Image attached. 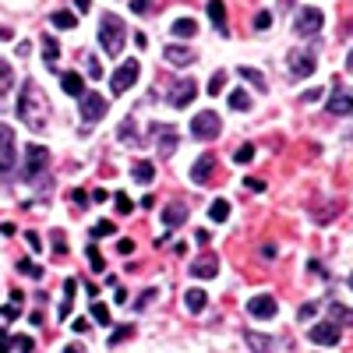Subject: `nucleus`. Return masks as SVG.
Masks as SVG:
<instances>
[{"mask_svg":"<svg viewBox=\"0 0 353 353\" xmlns=\"http://www.w3.org/2000/svg\"><path fill=\"white\" fill-rule=\"evenodd\" d=\"M25 241H28V248H32V251H43V241H39V233H25Z\"/></svg>","mask_w":353,"mask_h":353,"instance_id":"obj_50","label":"nucleus"},{"mask_svg":"<svg viewBox=\"0 0 353 353\" xmlns=\"http://www.w3.org/2000/svg\"><path fill=\"white\" fill-rule=\"evenodd\" d=\"M74 293H78V279L71 276V279H64V304H61V318H68V314H71V307H74Z\"/></svg>","mask_w":353,"mask_h":353,"instance_id":"obj_28","label":"nucleus"},{"mask_svg":"<svg viewBox=\"0 0 353 353\" xmlns=\"http://www.w3.org/2000/svg\"><path fill=\"white\" fill-rule=\"evenodd\" d=\"M117 251H121V254H131V251H134V241H117Z\"/></svg>","mask_w":353,"mask_h":353,"instance_id":"obj_53","label":"nucleus"},{"mask_svg":"<svg viewBox=\"0 0 353 353\" xmlns=\"http://www.w3.org/2000/svg\"><path fill=\"white\" fill-rule=\"evenodd\" d=\"M106 198H110V191H103V188H96V191H92V201H99V205H103Z\"/></svg>","mask_w":353,"mask_h":353,"instance_id":"obj_55","label":"nucleus"},{"mask_svg":"<svg viewBox=\"0 0 353 353\" xmlns=\"http://www.w3.org/2000/svg\"><path fill=\"white\" fill-rule=\"evenodd\" d=\"M0 353H11V336H8V332L0 336Z\"/></svg>","mask_w":353,"mask_h":353,"instance_id":"obj_56","label":"nucleus"},{"mask_svg":"<svg viewBox=\"0 0 353 353\" xmlns=\"http://www.w3.org/2000/svg\"><path fill=\"white\" fill-rule=\"evenodd\" d=\"M50 21H53L57 28H74V25H78V18H74V14H71L68 8H61V11H53V14H50Z\"/></svg>","mask_w":353,"mask_h":353,"instance_id":"obj_34","label":"nucleus"},{"mask_svg":"<svg viewBox=\"0 0 353 353\" xmlns=\"http://www.w3.org/2000/svg\"><path fill=\"white\" fill-rule=\"evenodd\" d=\"M78 106H81V131H88L96 121H103V117L110 113V99H103L99 92H85L81 99H78Z\"/></svg>","mask_w":353,"mask_h":353,"instance_id":"obj_5","label":"nucleus"},{"mask_svg":"<svg viewBox=\"0 0 353 353\" xmlns=\"http://www.w3.org/2000/svg\"><path fill=\"white\" fill-rule=\"evenodd\" d=\"M301 99H304V103H314V99H321V88H311V92H304Z\"/></svg>","mask_w":353,"mask_h":353,"instance_id":"obj_54","label":"nucleus"},{"mask_svg":"<svg viewBox=\"0 0 353 353\" xmlns=\"http://www.w3.org/2000/svg\"><path fill=\"white\" fill-rule=\"evenodd\" d=\"M61 88H64L68 96L81 99V96H85V78H81L78 71H61Z\"/></svg>","mask_w":353,"mask_h":353,"instance_id":"obj_20","label":"nucleus"},{"mask_svg":"<svg viewBox=\"0 0 353 353\" xmlns=\"http://www.w3.org/2000/svg\"><path fill=\"white\" fill-rule=\"evenodd\" d=\"M194 92H198V85H194V78H176L173 85H170V106L173 110H184V106H191L194 103Z\"/></svg>","mask_w":353,"mask_h":353,"instance_id":"obj_10","label":"nucleus"},{"mask_svg":"<svg viewBox=\"0 0 353 353\" xmlns=\"http://www.w3.org/2000/svg\"><path fill=\"white\" fill-rule=\"evenodd\" d=\"M43 57H46V64L57 68V57H61V43H57L53 36H43Z\"/></svg>","mask_w":353,"mask_h":353,"instance_id":"obj_32","label":"nucleus"},{"mask_svg":"<svg viewBox=\"0 0 353 353\" xmlns=\"http://www.w3.org/2000/svg\"><path fill=\"white\" fill-rule=\"evenodd\" d=\"M124 43H128V25L121 21V14L106 11L99 18V46L106 57H121L124 53Z\"/></svg>","mask_w":353,"mask_h":353,"instance_id":"obj_2","label":"nucleus"},{"mask_svg":"<svg viewBox=\"0 0 353 353\" xmlns=\"http://www.w3.org/2000/svg\"><path fill=\"white\" fill-rule=\"evenodd\" d=\"M226 88V71H216L212 78H209V96H219Z\"/></svg>","mask_w":353,"mask_h":353,"instance_id":"obj_40","label":"nucleus"},{"mask_svg":"<svg viewBox=\"0 0 353 353\" xmlns=\"http://www.w3.org/2000/svg\"><path fill=\"white\" fill-rule=\"evenodd\" d=\"M314 71H318L314 50H290V74L293 78H311Z\"/></svg>","mask_w":353,"mask_h":353,"instance_id":"obj_11","label":"nucleus"},{"mask_svg":"<svg viewBox=\"0 0 353 353\" xmlns=\"http://www.w3.org/2000/svg\"><path fill=\"white\" fill-rule=\"evenodd\" d=\"M131 176H134L138 184H152V181H156V166H152L149 159H138V163L131 166Z\"/></svg>","mask_w":353,"mask_h":353,"instance_id":"obj_24","label":"nucleus"},{"mask_svg":"<svg viewBox=\"0 0 353 353\" xmlns=\"http://www.w3.org/2000/svg\"><path fill=\"white\" fill-rule=\"evenodd\" d=\"M170 32H173L176 39H191V36L198 32V21H194V18H176V21L170 25Z\"/></svg>","mask_w":353,"mask_h":353,"instance_id":"obj_25","label":"nucleus"},{"mask_svg":"<svg viewBox=\"0 0 353 353\" xmlns=\"http://www.w3.org/2000/svg\"><path fill=\"white\" fill-rule=\"evenodd\" d=\"M184 307H188L191 314H201L205 307H209V293L198 290V286H194V290H188V293H184Z\"/></svg>","mask_w":353,"mask_h":353,"instance_id":"obj_23","label":"nucleus"},{"mask_svg":"<svg viewBox=\"0 0 353 353\" xmlns=\"http://www.w3.org/2000/svg\"><path fill=\"white\" fill-rule=\"evenodd\" d=\"M117 138H121L124 145H141V138H138V131H134V121L128 117V121H121V128H117Z\"/></svg>","mask_w":353,"mask_h":353,"instance_id":"obj_30","label":"nucleus"},{"mask_svg":"<svg viewBox=\"0 0 353 353\" xmlns=\"http://www.w3.org/2000/svg\"><path fill=\"white\" fill-rule=\"evenodd\" d=\"M0 336H4V329H0Z\"/></svg>","mask_w":353,"mask_h":353,"instance_id":"obj_63","label":"nucleus"},{"mask_svg":"<svg viewBox=\"0 0 353 353\" xmlns=\"http://www.w3.org/2000/svg\"><path fill=\"white\" fill-rule=\"evenodd\" d=\"M261 258H276V244H265L261 248Z\"/></svg>","mask_w":353,"mask_h":353,"instance_id":"obj_58","label":"nucleus"},{"mask_svg":"<svg viewBox=\"0 0 353 353\" xmlns=\"http://www.w3.org/2000/svg\"><path fill=\"white\" fill-rule=\"evenodd\" d=\"M276 311H279V304H276V297H269V293H258V297H251L248 301V314L251 318H276Z\"/></svg>","mask_w":353,"mask_h":353,"instance_id":"obj_14","label":"nucleus"},{"mask_svg":"<svg viewBox=\"0 0 353 353\" xmlns=\"http://www.w3.org/2000/svg\"><path fill=\"white\" fill-rule=\"evenodd\" d=\"M194 279H216L219 276V254L216 251H205L201 258L191 261V269H188Z\"/></svg>","mask_w":353,"mask_h":353,"instance_id":"obj_12","label":"nucleus"},{"mask_svg":"<svg viewBox=\"0 0 353 353\" xmlns=\"http://www.w3.org/2000/svg\"><path fill=\"white\" fill-rule=\"evenodd\" d=\"M244 343H248L251 353H269V350H276V339H272V336H261V332H254V329H244Z\"/></svg>","mask_w":353,"mask_h":353,"instance_id":"obj_19","label":"nucleus"},{"mask_svg":"<svg viewBox=\"0 0 353 353\" xmlns=\"http://www.w3.org/2000/svg\"><path fill=\"white\" fill-rule=\"evenodd\" d=\"M113 205H117V212H121V216H128V212L134 209V201H131L124 191H117V194H113Z\"/></svg>","mask_w":353,"mask_h":353,"instance_id":"obj_37","label":"nucleus"},{"mask_svg":"<svg viewBox=\"0 0 353 353\" xmlns=\"http://www.w3.org/2000/svg\"><path fill=\"white\" fill-rule=\"evenodd\" d=\"M244 184H248V188H251V191H261V188H265V184H261V181H258V176H248V181H244Z\"/></svg>","mask_w":353,"mask_h":353,"instance_id":"obj_57","label":"nucleus"},{"mask_svg":"<svg viewBox=\"0 0 353 353\" xmlns=\"http://www.w3.org/2000/svg\"><path fill=\"white\" fill-rule=\"evenodd\" d=\"M209 219H212V223H226V219H230V201H226V198H216V201L209 205Z\"/></svg>","mask_w":353,"mask_h":353,"instance_id":"obj_31","label":"nucleus"},{"mask_svg":"<svg viewBox=\"0 0 353 353\" xmlns=\"http://www.w3.org/2000/svg\"><path fill=\"white\" fill-rule=\"evenodd\" d=\"M307 339H311L314 346H336V343L343 339V329L332 325V321H318V325H311Z\"/></svg>","mask_w":353,"mask_h":353,"instance_id":"obj_13","label":"nucleus"},{"mask_svg":"<svg viewBox=\"0 0 353 353\" xmlns=\"http://www.w3.org/2000/svg\"><path fill=\"white\" fill-rule=\"evenodd\" d=\"M18 272L28 276V279H39V276H43V269H39L36 261H28V258H18Z\"/></svg>","mask_w":353,"mask_h":353,"instance_id":"obj_36","label":"nucleus"},{"mask_svg":"<svg viewBox=\"0 0 353 353\" xmlns=\"http://www.w3.org/2000/svg\"><path fill=\"white\" fill-rule=\"evenodd\" d=\"M159 219H163V226H166V230L184 226V223H188V205H181V201H170L166 209L159 212Z\"/></svg>","mask_w":353,"mask_h":353,"instance_id":"obj_16","label":"nucleus"},{"mask_svg":"<svg viewBox=\"0 0 353 353\" xmlns=\"http://www.w3.org/2000/svg\"><path fill=\"white\" fill-rule=\"evenodd\" d=\"M113 233H117V226L110 223V219H99L96 226H92V237L99 241V237H113Z\"/></svg>","mask_w":353,"mask_h":353,"instance_id":"obj_38","label":"nucleus"},{"mask_svg":"<svg viewBox=\"0 0 353 353\" xmlns=\"http://www.w3.org/2000/svg\"><path fill=\"white\" fill-rule=\"evenodd\" d=\"M14 166H18V141H14V131L0 124V176H8Z\"/></svg>","mask_w":353,"mask_h":353,"instance_id":"obj_7","label":"nucleus"},{"mask_svg":"<svg viewBox=\"0 0 353 353\" xmlns=\"http://www.w3.org/2000/svg\"><path fill=\"white\" fill-rule=\"evenodd\" d=\"M233 163H237V166H248V163H254V145H251V141L237 145V149H233Z\"/></svg>","mask_w":353,"mask_h":353,"instance_id":"obj_33","label":"nucleus"},{"mask_svg":"<svg viewBox=\"0 0 353 353\" xmlns=\"http://www.w3.org/2000/svg\"><path fill=\"white\" fill-rule=\"evenodd\" d=\"M241 78H244V81H251L254 88H261V92L269 88V81L261 78V71H258V68H241Z\"/></svg>","mask_w":353,"mask_h":353,"instance_id":"obj_35","label":"nucleus"},{"mask_svg":"<svg viewBox=\"0 0 353 353\" xmlns=\"http://www.w3.org/2000/svg\"><path fill=\"white\" fill-rule=\"evenodd\" d=\"M50 241H53V254H68V244H64V233L61 230H53Z\"/></svg>","mask_w":353,"mask_h":353,"instance_id":"obj_43","label":"nucleus"},{"mask_svg":"<svg viewBox=\"0 0 353 353\" xmlns=\"http://www.w3.org/2000/svg\"><path fill=\"white\" fill-rule=\"evenodd\" d=\"M64 353H85V350H81L78 343H71V346H64Z\"/></svg>","mask_w":353,"mask_h":353,"instance_id":"obj_59","label":"nucleus"},{"mask_svg":"<svg viewBox=\"0 0 353 353\" xmlns=\"http://www.w3.org/2000/svg\"><path fill=\"white\" fill-rule=\"evenodd\" d=\"M205 14H209V21H212V28H216L219 36H230V25H226V4H223V0H209Z\"/></svg>","mask_w":353,"mask_h":353,"instance_id":"obj_18","label":"nucleus"},{"mask_svg":"<svg viewBox=\"0 0 353 353\" xmlns=\"http://www.w3.org/2000/svg\"><path fill=\"white\" fill-rule=\"evenodd\" d=\"M269 25H272V14L269 11H258L254 14V28H258V32H261V28H269Z\"/></svg>","mask_w":353,"mask_h":353,"instance_id":"obj_46","label":"nucleus"},{"mask_svg":"<svg viewBox=\"0 0 353 353\" xmlns=\"http://www.w3.org/2000/svg\"><path fill=\"white\" fill-rule=\"evenodd\" d=\"M321 25H325V14H321L318 8H301L297 18H293V32L297 36H318Z\"/></svg>","mask_w":353,"mask_h":353,"instance_id":"obj_8","label":"nucleus"},{"mask_svg":"<svg viewBox=\"0 0 353 353\" xmlns=\"http://www.w3.org/2000/svg\"><path fill=\"white\" fill-rule=\"evenodd\" d=\"M88 261H92V272H103V269H106V258L99 254L96 244H88Z\"/></svg>","mask_w":353,"mask_h":353,"instance_id":"obj_39","label":"nucleus"},{"mask_svg":"<svg viewBox=\"0 0 353 353\" xmlns=\"http://www.w3.org/2000/svg\"><path fill=\"white\" fill-rule=\"evenodd\" d=\"M71 329H74V332H88V329H92V321H88V318H74Z\"/></svg>","mask_w":353,"mask_h":353,"instance_id":"obj_48","label":"nucleus"},{"mask_svg":"<svg viewBox=\"0 0 353 353\" xmlns=\"http://www.w3.org/2000/svg\"><path fill=\"white\" fill-rule=\"evenodd\" d=\"M71 201H74V205H85V201H88V194H85L81 188H74V191H71Z\"/></svg>","mask_w":353,"mask_h":353,"instance_id":"obj_52","label":"nucleus"},{"mask_svg":"<svg viewBox=\"0 0 353 353\" xmlns=\"http://www.w3.org/2000/svg\"><path fill=\"white\" fill-rule=\"evenodd\" d=\"M325 110L332 117H353V92H346V88H336L332 99L325 103Z\"/></svg>","mask_w":353,"mask_h":353,"instance_id":"obj_15","label":"nucleus"},{"mask_svg":"<svg viewBox=\"0 0 353 353\" xmlns=\"http://www.w3.org/2000/svg\"><path fill=\"white\" fill-rule=\"evenodd\" d=\"M74 4H78V11H81V14L88 11V0H74Z\"/></svg>","mask_w":353,"mask_h":353,"instance_id":"obj_60","label":"nucleus"},{"mask_svg":"<svg viewBox=\"0 0 353 353\" xmlns=\"http://www.w3.org/2000/svg\"><path fill=\"white\" fill-rule=\"evenodd\" d=\"M329 321L332 325H353V307H343V304H329Z\"/></svg>","mask_w":353,"mask_h":353,"instance_id":"obj_26","label":"nucleus"},{"mask_svg":"<svg viewBox=\"0 0 353 353\" xmlns=\"http://www.w3.org/2000/svg\"><path fill=\"white\" fill-rule=\"evenodd\" d=\"M11 350L28 353V350H32V336H11Z\"/></svg>","mask_w":353,"mask_h":353,"instance_id":"obj_45","label":"nucleus"},{"mask_svg":"<svg viewBox=\"0 0 353 353\" xmlns=\"http://www.w3.org/2000/svg\"><path fill=\"white\" fill-rule=\"evenodd\" d=\"M226 103H230V110H237V113H248L251 110V96L244 92V88H233Z\"/></svg>","mask_w":353,"mask_h":353,"instance_id":"obj_29","label":"nucleus"},{"mask_svg":"<svg viewBox=\"0 0 353 353\" xmlns=\"http://www.w3.org/2000/svg\"><path fill=\"white\" fill-rule=\"evenodd\" d=\"M163 57H166V61L173 64V68H188V64H194V50L191 46H176V43H170L166 50H163Z\"/></svg>","mask_w":353,"mask_h":353,"instance_id":"obj_17","label":"nucleus"},{"mask_svg":"<svg viewBox=\"0 0 353 353\" xmlns=\"http://www.w3.org/2000/svg\"><path fill=\"white\" fill-rule=\"evenodd\" d=\"M346 71L353 74V50H350V57H346Z\"/></svg>","mask_w":353,"mask_h":353,"instance_id":"obj_61","label":"nucleus"},{"mask_svg":"<svg viewBox=\"0 0 353 353\" xmlns=\"http://www.w3.org/2000/svg\"><path fill=\"white\" fill-rule=\"evenodd\" d=\"M134 336V325H121L113 336H110V346H117V343H124V339H131Z\"/></svg>","mask_w":353,"mask_h":353,"instance_id":"obj_41","label":"nucleus"},{"mask_svg":"<svg viewBox=\"0 0 353 353\" xmlns=\"http://www.w3.org/2000/svg\"><path fill=\"white\" fill-rule=\"evenodd\" d=\"M131 11L134 14H149L152 11V0H131Z\"/></svg>","mask_w":353,"mask_h":353,"instance_id":"obj_47","label":"nucleus"},{"mask_svg":"<svg viewBox=\"0 0 353 353\" xmlns=\"http://www.w3.org/2000/svg\"><path fill=\"white\" fill-rule=\"evenodd\" d=\"M212 173H216V156H201V159L191 166V181H194V184H205Z\"/></svg>","mask_w":353,"mask_h":353,"instance_id":"obj_21","label":"nucleus"},{"mask_svg":"<svg viewBox=\"0 0 353 353\" xmlns=\"http://www.w3.org/2000/svg\"><path fill=\"white\" fill-rule=\"evenodd\" d=\"M149 134L156 138V152H159L163 159L176 152V141H181V134H176V128H173V124H152V128H149Z\"/></svg>","mask_w":353,"mask_h":353,"instance_id":"obj_9","label":"nucleus"},{"mask_svg":"<svg viewBox=\"0 0 353 353\" xmlns=\"http://www.w3.org/2000/svg\"><path fill=\"white\" fill-rule=\"evenodd\" d=\"M138 74H141V64H138V61H124L121 68L110 74V92H113V96H124L128 88H134Z\"/></svg>","mask_w":353,"mask_h":353,"instance_id":"obj_6","label":"nucleus"},{"mask_svg":"<svg viewBox=\"0 0 353 353\" xmlns=\"http://www.w3.org/2000/svg\"><path fill=\"white\" fill-rule=\"evenodd\" d=\"M314 311H318V304H304V307L297 311V318H301V321H307V318H314Z\"/></svg>","mask_w":353,"mask_h":353,"instance_id":"obj_49","label":"nucleus"},{"mask_svg":"<svg viewBox=\"0 0 353 353\" xmlns=\"http://www.w3.org/2000/svg\"><path fill=\"white\" fill-rule=\"evenodd\" d=\"M92 318H96V321H99V325H110V307H106V304H99V301H96V304H92Z\"/></svg>","mask_w":353,"mask_h":353,"instance_id":"obj_42","label":"nucleus"},{"mask_svg":"<svg viewBox=\"0 0 353 353\" xmlns=\"http://www.w3.org/2000/svg\"><path fill=\"white\" fill-rule=\"evenodd\" d=\"M223 134V117L216 113V110H201V113H194V121H191V138H198V141H212V138H219Z\"/></svg>","mask_w":353,"mask_h":353,"instance_id":"obj_4","label":"nucleus"},{"mask_svg":"<svg viewBox=\"0 0 353 353\" xmlns=\"http://www.w3.org/2000/svg\"><path fill=\"white\" fill-rule=\"evenodd\" d=\"M350 290H353V272H350Z\"/></svg>","mask_w":353,"mask_h":353,"instance_id":"obj_62","label":"nucleus"},{"mask_svg":"<svg viewBox=\"0 0 353 353\" xmlns=\"http://www.w3.org/2000/svg\"><path fill=\"white\" fill-rule=\"evenodd\" d=\"M156 297H159V290H145V293H141V297L134 301V311H141V307H149V304H152Z\"/></svg>","mask_w":353,"mask_h":353,"instance_id":"obj_44","label":"nucleus"},{"mask_svg":"<svg viewBox=\"0 0 353 353\" xmlns=\"http://www.w3.org/2000/svg\"><path fill=\"white\" fill-rule=\"evenodd\" d=\"M21 314H25V293L14 290V293H11V301L4 304V311H0V318H4V321H18Z\"/></svg>","mask_w":353,"mask_h":353,"instance_id":"obj_22","label":"nucleus"},{"mask_svg":"<svg viewBox=\"0 0 353 353\" xmlns=\"http://www.w3.org/2000/svg\"><path fill=\"white\" fill-rule=\"evenodd\" d=\"M18 121L28 128V131H43L46 121H50V103H46V92L39 88V81H21V96H18Z\"/></svg>","mask_w":353,"mask_h":353,"instance_id":"obj_1","label":"nucleus"},{"mask_svg":"<svg viewBox=\"0 0 353 353\" xmlns=\"http://www.w3.org/2000/svg\"><path fill=\"white\" fill-rule=\"evenodd\" d=\"M50 166V152H46V145H25V163H21V181L28 184H36L39 181V173Z\"/></svg>","mask_w":353,"mask_h":353,"instance_id":"obj_3","label":"nucleus"},{"mask_svg":"<svg viewBox=\"0 0 353 353\" xmlns=\"http://www.w3.org/2000/svg\"><path fill=\"white\" fill-rule=\"evenodd\" d=\"M11 88H14V68H11V61H0V99H4Z\"/></svg>","mask_w":353,"mask_h":353,"instance_id":"obj_27","label":"nucleus"},{"mask_svg":"<svg viewBox=\"0 0 353 353\" xmlns=\"http://www.w3.org/2000/svg\"><path fill=\"white\" fill-rule=\"evenodd\" d=\"M88 74H92V78H99V74H103V68L96 64V57H92V53H88Z\"/></svg>","mask_w":353,"mask_h":353,"instance_id":"obj_51","label":"nucleus"}]
</instances>
